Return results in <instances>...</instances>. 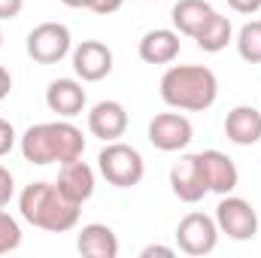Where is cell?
Listing matches in <instances>:
<instances>
[{
  "instance_id": "10",
  "label": "cell",
  "mask_w": 261,
  "mask_h": 258,
  "mask_svg": "<svg viewBox=\"0 0 261 258\" xmlns=\"http://www.w3.org/2000/svg\"><path fill=\"white\" fill-rule=\"evenodd\" d=\"M170 189L179 200L186 203H197L203 194L210 192L206 189V179H203V167H200V158L195 155H182L173 167H170Z\"/></svg>"
},
{
  "instance_id": "19",
  "label": "cell",
  "mask_w": 261,
  "mask_h": 258,
  "mask_svg": "<svg viewBox=\"0 0 261 258\" xmlns=\"http://www.w3.org/2000/svg\"><path fill=\"white\" fill-rule=\"evenodd\" d=\"M231 37H234V28H231V18L228 15H219V12H213L210 18H206V24L197 31V49L200 52H210V55H216V52H222L228 43H231Z\"/></svg>"
},
{
  "instance_id": "25",
  "label": "cell",
  "mask_w": 261,
  "mask_h": 258,
  "mask_svg": "<svg viewBox=\"0 0 261 258\" xmlns=\"http://www.w3.org/2000/svg\"><path fill=\"white\" fill-rule=\"evenodd\" d=\"M21 6H24V0H0V21H12V18H18Z\"/></svg>"
},
{
  "instance_id": "27",
  "label": "cell",
  "mask_w": 261,
  "mask_h": 258,
  "mask_svg": "<svg viewBox=\"0 0 261 258\" xmlns=\"http://www.w3.org/2000/svg\"><path fill=\"white\" fill-rule=\"evenodd\" d=\"M155 255H161V258H173V255H176V249H170V246H158V243H152V246H146V249L140 252V258H155Z\"/></svg>"
},
{
  "instance_id": "15",
  "label": "cell",
  "mask_w": 261,
  "mask_h": 258,
  "mask_svg": "<svg viewBox=\"0 0 261 258\" xmlns=\"http://www.w3.org/2000/svg\"><path fill=\"white\" fill-rule=\"evenodd\" d=\"M225 137L237 146H255L261 140V110L255 107H234L225 116Z\"/></svg>"
},
{
  "instance_id": "3",
  "label": "cell",
  "mask_w": 261,
  "mask_h": 258,
  "mask_svg": "<svg viewBox=\"0 0 261 258\" xmlns=\"http://www.w3.org/2000/svg\"><path fill=\"white\" fill-rule=\"evenodd\" d=\"M219 97V79L210 67L179 64L161 76V100L173 110L203 113Z\"/></svg>"
},
{
  "instance_id": "26",
  "label": "cell",
  "mask_w": 261,
  "mask_h": 258,
  "mask_svg": "<svg viewBox=\"0 0 261 258\" xmlns=\"http://www.w3.org/2000/svg\"><path fill=\"white\" fill-rule=\"evenodd\" d=\"M228 6L234 12H243V15H252L261 9V0H228Z\"/></svg>"
},
{
  "instance_id": "12",
  "label": "cell",
  "mask_w": 261,
  "mask_h": 258,
  "mask_svg": "<svg viewBox=\"0 0 261 258\" xmlns=\"http://www.w3.org/2000/svg\"><path fill=\"white\" fill-rule=\"evenodd\" d=\"M88 131L97 140H103V143H113V140L125 137V131H128V110L119 100L94 104L91 113H88Z\"/></svg>"
},
{
  "instance_id": "22",
  "label": "cell",
  "mask_w": 261,
  "mask_h": 258,
  "mask_svg": "<svg viewBox=\"0 0 261 258\" xmlns=\"http://www.w3.org/2000/svg\"><path fill=\"white\" fill-rule=\"evenodd\" d=\"M12 192H15V183H12V173L0 164V210L12 200Z\"/></svg>"
},
{
  "instance_id": "7",
  "label": "cell",
  "mask_w": 261,
  "mask_h": 258,
  "mask_svg": "<svg viewBox=\"0 0 261 258\" xmlns=\"http://www.w3.org/2000/svg\"><path fill=\"white\" fill-rule=\"evenodd\" d=\"M216 243H219V225L206 213H189L176 225V246L186 255H192V258L210 255L216 249Z\"/></svg>"
},
{
  "instance_id": "2",
  "label": "cell",
  "mask_w": 261,
  "mask_h": 258,
  "mask_svg": "<svg viewBox=\"0 0 261 258\" xmlns=\"http://www.w3.org/2000/svg\"><path fill=\"white\" fill-rule=\"evenodd\" d=\"M85 137L70 122H40L21 134V155L28 164L46 167V164H67L82 158Z\"/></svg>"
},
{
  "instance_id": "1",
  "label": "cell",
  "mask_w": 261,
  "mask_h": 258,
  "mask_svg": "<svg viewBox=\"0 0 261 258\" xmlns=\"http://www.w3.org/2000/svg\"><path fill=\"white\" fill-rule=\"evenodd\" d=\"M21 219L40 231L64 234L79 225V203H73L55 183H31L18 194Z\"/></svg>"
},
{
  "instance_id": "28",
  "label": "cell",
  "mask_w": 261,
  "mask_h": 258,
  "mask_svg": "<svg viewBox=\"0 0 261 258\" xmlns=\"http://www.w3.org/2000/svg\"><path fill=\"white\" fill-rule=\"evenodd\" d=\"M9 91H12V76H9L6 67H0V104L9 97Z\"/></svg>"
},
{
  "instance_id": "24",
  "label": "cell",
  "mask_w": 261,
  "mask_h": 258,
  "mask_svg": "<svg viewBox=\"0 0 261 258\" xmlns=\"http://www.w3.org/2000/svg\"><path fill=\"white\" fill-rule=\"evenodd\" d=\"M122 3L125 0H88V9L97 12V15H113V12L122 9Z\"/></svg>"
},
{
  "instance_id": "14",
  "label": "cell",
  "mask_w": 261,
  "mask_h": 258,
  "mask_svg": "<svg viewBox=\"0 0 261 258\" xmlns=\"http://www.w3.org/2000/svg\"><path fill=\"white\" fill-rule=\"evenodd\" d=\"M55 186H58L73 203L82 207V203L94 194V170H91L82 158L67 161V164H61V170H58V183H55Z\"/></svg>"
},
{
  "instance_id": "8",
  "label": "cell",
  "mask_w": 261,
  "mask_h": 258,
  "mask_svg": "<svg viewBox=\"0 0 261 258\" xmlns=\"http://www.w3.org/2000/svg\"><path fill=\"white\" fill-rule=\"evenodd\" d=\"M195 140V128L182 113H158L149 122V143L158 152H182Z\"/></svg>"
},
{
  "instance_id": "18",
  "label": "cell",
  "mask_w": 261,
  "mask_h": 258,
  "mask_svg": "<svg viewBox=\"0 0 261 258\" xmlns=\"http://www.w3.org/2000/svg\"><path fill=\"white\" fill-rule=\"evenodd\" d=\"M213 12H216V9H213L206 0H179V3H173L170 18H173L176 34H186V37L195 40L197 31L206 24V18H210Z\"/></svg>"
},
{
  "instance_id": "29",
  "label": "cell",
  "mask_w": 261,
  "mask_h": 258,
  "mask_svg": "<svg viewBox=\"0 0 261 258\" xmlns=\"http://www.w3.org/2000/svg\"><path fill=\"white\" fill-rule=\"evenodd\" d=\"M61 3L70 9H88V0H61Z\"/></svg>"
},
{
  "instance_id": "21",
  "label": "cell",
  "mask_w": 261,
  "mask_h": 258,
  "mask_svg": "<svg viewBox=\"0 0 261 258\" xmlns=\"http://www.w3.org/2000/svg\"><path fill=\"white\" fill-rule=\"evenodd\" d=\"M18 246H21V228H18V222L9 213L0 210V255L15 252Z\"/></svg>"
},
{
  "instance_id": "4",
  "label": "cell",
  "mask_w": 261,
  "mask_h": 258,
  "mask_svg": "<svg viewBox=\"0 0 261 258\" xmlns=\"http://www.w3.org/2000/svg\"><path fill=\"white\" fill-rule=\"evenodd\" d=\"M97 170H100V176L110 186H116V189H134V186H140V179L146 173V161H143V155L134 146L113 140V143H107L100 149Z\"/></svg>"
},
{
  "instance_id": "11",
  "label": "cell",
  "mask_w": 261,
  "mask_h": 258,
  "mask_svg": "<svg viewBox=\"0 0 261 258\" xmlns=\"http://www.w3.org/2000/svg\"><path fill=\"white\" fill-rule=\"evenodd\" d=\"M200 158V167H203V179H206V189L216 194H231L240 183V173H237V164L219 152V149H206V152H197Z\"/></svg>"
},
{
  "instance_id": "23",
  "label": "cell",
  "mask_w": 261,
  "mask_h": 258,
  "mask_svg": "<svg viewBox=\"0 0 261 258\" xmlns=\"http://www.w3.org/2000/svg\"><path fill=\"white\" fill-rule=\"evenodd\" d=\"M12 146H15V128H12L6 119H0V158L9 155Z\"/></svg>"
},
{
  "instance_id": "30",
  "label": "cell",
  "mask_w": 261,
  "mask_h": 258,
  "mask_svg": "<svg viewBox=\"0 0 261 258\" xmlns=\"http://www.w3.org/2000/svg\"><path fill=\"white\" fill-rule=\"evenodd\" d=\"M0 49H3V31H0Z\"/></svg>"
},
{
  "instance_id": "20",
  "label": "cell",
  "mask_w": 261,
  "mask_h": 258,
  "mask_svg": "<svg viewBox=\"0 0 261 258\" xmlns=\"http://www.w3.org/2000/svg\"><path fill=\"white\" fill-rule=\"evenodd\" d=\"M237 52L243 61L261 64V21H246L237 34Z\"/></svg>"
},
{
  "instance_id": "13",
  "label": "cell",
  "mask_w": 261,
  "mask_h": 258,
  "mask_svg": "<svg viewBox=\"0 0 261 258\" xmlns=\"http://www.w3.org/2000/svg\"><path fill=\"white\" fill-rule=\"evenodd\" d=\"M88 97H85V88L76 82V79H55L49 82L46 88V107L52 113H58L61 119H73L85 110Z\"/></svg>"
},
{
  "instance_id": "9",
  "label": "cell",
  "mask_w": 261,
  "mask_h": 258,
  "mask_svg": "<svg viewBox=\"0 0 261 258\" xmlns=\"http://www.w3.org/2000/svg\"><path fill=\"white\" fill-rule=\"evenodd\" d=\"M73 73L82 82H100L113 73V49L100 40H82L73 49Z\"/></svg>"
},
{
  "instance_id": "6",
  "label": "cell",
  "mask_w": 261,
  "mask_h": 258,
  "mask_svg": "<svg viewBox=\"0 0 261 258\" xmlns=\"http://www.w3.org/2000/svg\"><path fill=\"white\" fill-rule=\"evenodd\" d=\"M28 55L37 61V64H58L70 55V28L61 21H43L37 24L31 34H28Z\"/></svg>"
},
{
  "instance_id": "17",
  "label": "cell",
  "mask_w": 261,
  "mask_h": 258,
  "mask_svg": "<svg viewBox=\"0 0 261 258\" xmlns=\"http://www.w3.org/2000/svg\"><path fill=\"white\" fill-rule=\"evenodd\" d=\"M140 58L146 64H170L179 58V34L167 28H155L140 40Z\"/></svg>"
},
{
  "instance_id": "16",
  "label": "cell",
  "mask_w": 261,
  "mask_h": 258,
  "mask_svg": "<svg viewBox=\"0 0 261 258\" xmlns=\"http://www.w3.org/2000/svg\"><path fill=\"white\" fill-rule=\"evenodd\" d=\"M76 249L79 255L85 258H116L119 255V237L110 225H100V222H91L79 231L76 237Z\"/></svg>"
},
{
  "instance_id": "5",
  "label": "cell",
  "mask_w": 261,
  "mask_h": 258,
  "mask_svg": "<svg viewBox=\"0 0 261 258\" xmlns=\"http://www.w3.org/2000/svg\"><path fill=\"white\" fill-rule=\"evenodd\" d=\"M216 225L219 234H228L231 240H252L258 234V213L252 210L249 200L237 197V194H222L219 207H216Z\"/></svg>"
}]
</instances>
